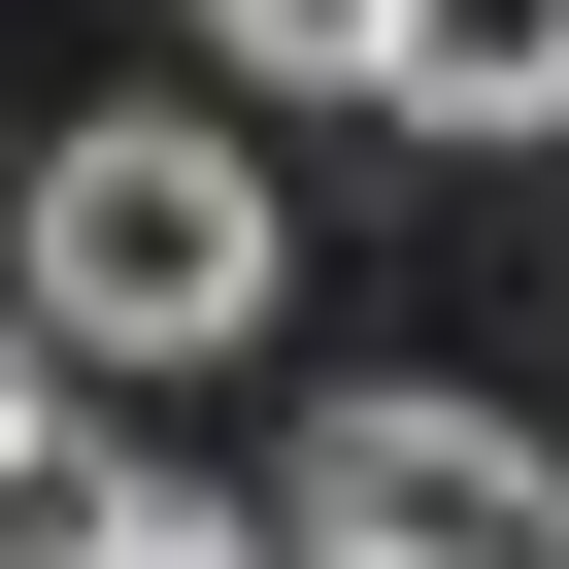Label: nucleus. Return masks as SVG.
<instances>
[{
	"mask_svg": "<svg viewBox=\"0 0 569 569\" xmlns=\"http://www.w3.org/2000/svg\"><path fill=\"white\" fill-rule=\"evenodd\" d=\"M268 569H569V436H502V402H336Z\"/></svg>",
	"mask_w": 569,
	"mask_h": 569,
	"instance_id": "nucleus-2",
	"label": "nucleus"
},
{
	"mask_svg": "<svg viewBox=\"0 0 569 569\" xmlns=\"http://www.w3.org/2000/svg\"><path fill=\"white\" fill-rule=\"evenodd\" d=\"M0 302H34V369H201V336H268V168H234L201 101H101V134L34 168V234H0Z\"/></svg>",
	"mask_w": 569,
	"mask_h": 569,
	"instance_id": "nucleus-1",
	"label": "nucleus"
},
{
	"mask_svg": "<svg viewBox=\"0 0 569 569\" xmlns=\"http://www.w3.org/2000/svg\"><path fill=\"white\" fill-rule=\"evenodd\" d=\"M201 34H234V68H336V101H369V34H402V0H201Z\"/></svg>",
	"mask_w": 569,
	"mask_h": 569,
	"instance_id": "nucleus-5",
	"label": "nucleus"
},
{
	"mask_svg": "<svg viewBox=\"0 0 569 569\" xmlns=\"http://www.w3.org/2000/svg\"><path fill=\"white\" fill-rule=\"evenodd\" d=\"M0 569H268L201 469H134V436H34V469H0Z\"/></svg>",
	"mask_w": 569,
	"mask_h": 569,
	"instance_id": "nucleus-3",
	"label": "nucleus"
},
{
	"mask_svg": "<svg viewBox=\"0 0 569 569\" xmlns=\"http://www.w3.org/2000/svg\"><path fill=\"white\" fill-rule=\"evenodd\" d=\"M369 101H402V134H569V0H402Z\"/></svg>",
	"mask_w": 569,
	"mask_h": 569,
	"instance_id": "nucleus-4",
	"label": "nucleus"
},
{
	"mask_svg": "<svg viewBox=\"0 0 569 569\" xmlns=\"http://www.w3.org/2000/svg\"><path fill=\"white\" fill-rule=\"evenodd\" d=\"M34 436H68V369H34V302H0V469H34Z\"/></svg>",
	"mask_w": 569,
	"mask_h": 569,
	"instance_id": "nucleus-6",
	"label": "nucleus"
}]
</instances>
